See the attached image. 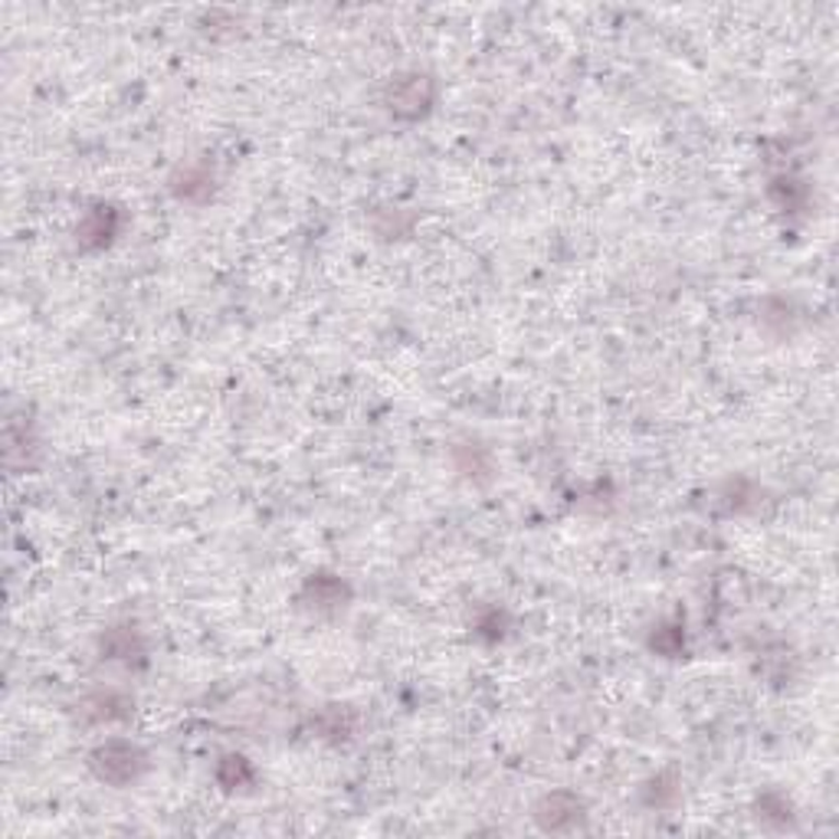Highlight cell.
<instances>
[{
	"instance_id": "obj_1",
	"label": "cell",
	"mask_w": 839,
	"mask_h": 839,
	"mask_svg": "<svg viewBox=\"0 0 839 839\" xmlns=\"http://www.w3.org/2000/svg\"><path fill=\"white\" fill-rule=\"evenodd\" d=\"M92 771L99 781L105 784H115V788H125L131 781L141 778V771L148 768V758L138 745L131 742H105L102 748L92 751Z\"/></svg>"
},
{
	"instance_id": "obj_2",
	"label": "cell",
	"mask_w": 839,
	"mask_h": 839,
	"mask_svg": "<svg viewBox=\"0 0 839 839\" xmlns=\"http://www.w3.org/2000/svg\"><path fill=\"white\" fill-rule=\"evenodd\" d=\"M433 102V82L429 76H404V79H394L391 85V95H388V105L394 115H404V118H417L429 108Z\"/></svg>"
},
{
	"instance_id": "obj_3",
	"label": "cell",
	"mask_w": 839,
	"mask_h": 839,
	"mask_svg": "<svg viewBox=\"0 0 839 839\" xmlns=\"http://www.w3.org/2000/svg\"><path fill=\"white\" fill-rule=\"evenodd\" d=\"M535 817H538V824L544 830L561 834V830H574L584 820V807H581V801L574 794H551V797H544L538 804Z\"/></svg>"
},
{
	"instance_id": "obj_4",
	"label": "cell",
	"mask_w": 839,
	"mask_h": 839,
	"mask_svg": "<svg viewBox=\"0 0 839 839\" xmlns=\"http://www.w3.org/2000/svg\"><path fill=\"white\" fill-rule=\"evenodd\" d=\"M181 181H187V184H174V191H177V197H184V200H200V197H207L210 191H214V174L200 164V168H184L181 171Z\"/></svg>"
}]
</instances>
